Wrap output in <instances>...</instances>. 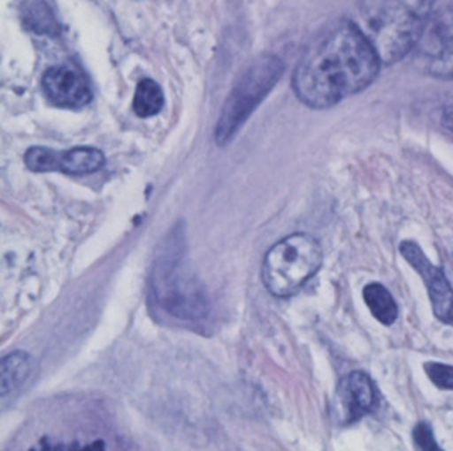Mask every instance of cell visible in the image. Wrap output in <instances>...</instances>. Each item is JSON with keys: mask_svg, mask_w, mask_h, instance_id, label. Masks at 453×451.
<instances>
[{"mask_svg": "<svg viewBox=\"0 0 453 451\" xmlns=\"http://www.w3.org/2000/svg\"><path fill=\"white\" fill-rule=\"evenodd\" d=\"M380 58L354 21H342L303 53L292 76L296 96L311 108H327L368 87Z\"/></svg>", "mask_w": 453, "mask_h": 451, "instance_id": "1", "label": "cell"}, {"mask_svg": "<svg viewBox=\"0 0 453 451\" xmlns=\"http://www.w3.org/2000/svg\"><path fill=\"white\" fill-rule=\"evenodd\" d=\"M432 0H363L354 23L370 41L382 64L414 50L428 18Z\"/></svg>", "mask_w": 453, "mask_h": 451, "instance_id": "2", "label": "cell"}, {"mask_svg": "<svg viewBox=\"0 0 453 451\" xmlns=\"http://www.w3.org/2000/svg\"><path fill=\"white\" fill-rule=\"evenodd\" d=\"M320 264L319 241L310 233H290L265 253L262 279L273 295L288 297L319 271Z\"/></svg>", "mask_w": 453, "mask_h": 451, "instance_id": "3", "label": "cell"}, {"mask_svg": "<svg viewBox=\"0 0 453 451\" xmlns=\"http://www.w3.org/2000/svg\"><path fill=\"white\" fill-rule=\"evenodd\" d=\"M281 73L283 62L276 55H262L246 69L221 108L214 133L218 145L228 143L235 136L253 110L271 92Z\"/></svg>", "mask_w": 453, "mask_h": 451, "instance_id": "4", "label": "cell"}, {"mask_svg": "<svg viewBox=\"0 0 453 451\" xmlns=\"http://www.w3.org/2000/svg\"><path fill=\"white\" fill-rule=\"evenodd\" d=\"M152 301L180 320H200L207 315V297L195 276L182 267L180 253L166 249L152 272Z\"/></svg>", "mask_w": 453, "mask_h": 451, "instance_id": "5", "label": "cell"}, {"mask_svg": "<svg viewBox=\"0 0 453 451\" xmlns=\"http://www.w3.org/2000/svg\"><path fill=\"white\" fill-rule=\"evenodd\" d=\"M416 65L435 78L453 80V9L430 18L414 46Z\"/></svg>", "mask_w": 453, "mask_h": 451, "instance_id": "6", "label": "cell"}, {"mask_svg": "<svg viewBox=\"0 0 453 451\" xmlns=\"http://www.w3.org/2000/svg\"><path fill=\"white\" fill-rule=\"evenodd\" d=\"M25 166L32 172H60L67 175H83L99 170L104 164V154L94 147H74L55 150L48 147H30L25 152Z\"/></svg>", "mask_w": 453, "mask_h": 451, "instance_id": "7", "label": "cell"}, {"mask_svg": "<svg viewBox=\"0 0 453 451\" xmlns=\"http://www.w3.org/2000/svg\"><path fill=\"white\" fill-rule=\"evenodd\" d=\"M400 253L421 276L435 317L444 324H453V288L442 271L434 265L412 241H403L400 244Z\"/></svg>", "mask_w": 453, "mask_h": 451, "instance_id": "8", "label": "cell"}, {"mask_svg": "<svg viewBox=\"0 0 453 451\" xmlns=\"http://www.w3.org/2000/svg\"><path fill=\"white\" fill-rule=\"evenodd\" d=\"M42 92L57 106L81 108L90 97L85 76L71 65H53L42 74Z\"/></svg>", "mask_w": 453, "mask_h": 451, "instance_id": "9", "label": "cell"}, {"mask_svg": "<svg viewBox=\"0 0 453 451\" xmlns=\"http://www.w3.org/2000/svg\"><path fill=\"white\" fill-rule=\"evenodd\" d=\"M338 405L345 423L357 421L377 405V393L370 377L363 371L345 375L338 386Z\"/></svg>", "mask_w": 453, "mask_h": 451, "instance_id": "10", "label": "cell"}, {"mask_svg": "<svg viewBox=\"0 0 453 451\" xmlns=\"http://www.w3.org/2000/svg\"><path fill=\"white\" fill-rule=\"evenodd\" d=\"M32 368L34 359L23 350L4 355L0 363V394L7 396L11 391L18 389L28 378Z\"/></svg>", "mask_w": 453, "mask_h": 451, "instance_id": "11", "label": "cell"}, {"mask_svg": "<svg viewBox=\"0 0 453 451\" xmlns=\"http://www.w3.org/2000/svg\"><path fill=\"white\" fill-rule=\"evenodd\" d=\"M19 14L27 28L37 34H55L58 32L57 14L48 0H21Z\"/></svg>", "mask_w": 453, "mask_h": 451, "instance_id": "12", "label": "cell"}, {"mask_svg": "<svg viewBox=\"0 0 453 451\" xmlns=\"http://www.w3.org/2000/svg\"><path fill=\"white\" fill-rule=\"evenodd\" d=\"M363 299L372 315L384 325H391L398 317V306L389 290L380 283H368L363 288Z\"/></svg>", "mask_w": 453, "mask_h": 451, "instance_id": "13", "label": "cell"}, {"mask_svg": "<svg viewBox=\"0 0 453 451\" xmlns=\"http://www.w3.org/2000/svg\"><path fill=\"white\" fill-rule=\"evenodd\" d=\"M163 103H165L163 90L154 80L145 78L136 85L134 97H133V111L138 117L147 118L159 113L163 108Z\"/></svg>", "mask_w": 453, "mask_h": 451, "instance_id": "14", "label": "cell"}, {"mask_svg": "<svg viewBox=\"0 0 453 451\" xmlns=\"http://www.w3.org/2000/svg\"><path fill=\"white\" fill-rule=\"evenodd\" d=\"M425 371L432 384L441 389H453V366L442 363H426Z\"/></svg>", "mask_w": 453, "mask_h": 451, "instance_id": "15", "label": "cell"}, {"mask_svg": "<svg viewBox=\"0 0 453 451\" xmlns=\"http://www.w3.org/2000/svg\"><path fill=\"white\" fill-rule=\"evenodd\" d=\"M412 435H414V444H416V447L425 449V451L439 449V446L435 444L432 428H430L426 423H418L416 428H414V432H412Z\"/></svg>", "mask_w": 453, "mask_h": 451, "instance_id": "16", "label": "cell"}, {"mask_svg": "<svg viewBox=\"0 0 453 451\" xmlns=\"http://www.w3.org/2000/svg\"><path fill=\"white\" fill-rule=\"evenodd\" d=\"M442 124L453 133V104L444 108V111H442Z\"/></svg>", "mask_w": 453, "mask_h": 451, "instance_id": "17", "label": "cell"}]
</instances>
